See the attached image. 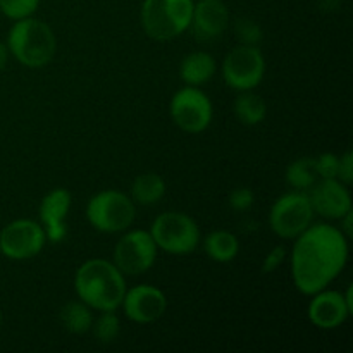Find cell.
<instances>
[{
    "label": "cell",
    "instance_id": "cell-15",
    "mask_svg": "<svg viewBox=\"0 0 353 353\" xmlns=\"http://www.w3.org/2000/svg\"><path fill=\"white\" fill-rule=\"evenodd\" d=\"M310 296L312 300L307 309V316H309L310 323L319 330H336V327L343 326L345 321L353 314L343 293L336 292V290L324 288Z\"/></svg>",
    "mask_w": 353,
    "mask_h": 353
},
{
    "label": "cell",
    "instance_id": "cell-2",
    "mask_svg": "<svg viewBox=\"0 0 353 353\" xmlns=\"http://www.w3.org/2000/svg\"><path fill=\"white\" fill-rule=\"evenodd\" d=\"M126 290V276L105 259L83 262L74 274L76 295L97 312L119 309Z\"/></svg>",
    "mask_w": 353,
    "mask_h": 353
},
{
    "label": "cell",
    "instance_id": "cell-6",
    "mask_svg": "<svg viewBox=\"0 0 353 353\" xmlns=\"http://www.w3.org/2000/svg\"><path fill=\"white\" fill-rule=\"evenodd\" d=\"M148 233L152 234L159 250L171 255L193 254L202 240L196 221L178 210H168L155 217Z\"/></svg>",
    "mask_w": 353,
    "mask_h": 353
},
{
    "label": "cell",
    "instance_id": "cell-23",
    "mask_svg": "<svg viewBox=\"0 0 353 353\" xmlns=\"http://www.w3.org/2000/svg\"><path fill=\"white\" fill-rule=\"evenodd\" d=\"M92 330L97 341H100L103 345L112 343L121 333V319L116 314V310L100 312V316L97 319H93Z\"/></svg>",
    "mask_w": 353,
    "mask_h": 353
},
{
    "label": "cell",
    "instance_id": "cell-1",
    "mask_svg": "<svg viewBox=\"0 0 353 353\" xmlns=\"http://www.w3.org/2000/svg\"><path fill=\"white\" fill-rule=\"evenodd\" d=\"M348 238L333 224H310L295 238L290 262L293 285L302 295L327 288L348 262Z\"/></svg>",
    "mask_w": 353,
    "mask_h": 353
},
{
    "label": "cell",
    "instance_id": "cell-10",
    "mask_svg": "<svg viewBox=\"0 0 353 353\" xmlns=\"http://www.w3.org/2000/svg\"><path fill=\"white\" fill-rule=\"evenodd\" d=\"M159 248L145 230H126L112 252V262L124 276H141L154 268Z\"/></svg>",
    "mask_w": 353,
    "mask_h": 353
},
{
    "label": "cell",
    "instance_id": "cell-7",
    "mask_svg": "<svg viewBox=\"0 0 353 353\" xmlns=\"http://www.w3.org/2000/svg\"><path fill=\"white\" fill-rule=\"evenodd\" d=\"M314 216L316 214L309 193L293 190L272 203L269 210V226L276 236L283 240H295L312 224Z\"/></svg>",
    "mask_w": 353,
    "mask_h": 353
},
{
    "label": "cell",
    "instance_id": "cell-20",
    "mask_svg": "<svg viewBox=\"0 0 353 353\" xmlns=\"http://www.w3.org/2000/svg\"><path fill=\"white\" fill-rule=\"evenodd\" d=\"M233 110L236 119L245 126H257L268 116V105H265L264 99L252 90L238 93L233 103Z\"/></svg>",
    "mask_w": 353,
    "mask_h": 353
},
{
    "label": "cell",
    "instance_id": "cell-14",
    "mask_svg": "<svg viewBox=\"0 0 353 353\" xmlns=\"http://www.w3.org/2000/svg\"><path fill=\"white\" fill-rule=\"evenodd\" d=\"M72 205L71 192L65 188H54L41 199L38 216L50 243H61L68 236V216Z\"/></svg>",
    "mask_w": 353,
    "mask_h": 353
},
{
    "label": "cell",
    "instance_id": "cell-27",
    "mask_svg": "<svg viewBox=\"0 0 353 353\" xmlns=\"http://www.w3.org/2000/svg\"><path fill=\"white\" fill-rule=\"evenodd\" d=\"M254 202L255 193L250 188H245V186L234 188L230 193V196H228V203H230V207L234 212H247V210L252 209Z\"/></svg>",
    "mask_w": 353,
    "mask_h": 353
},
{
    "label": "cell",
    "instance_id": "cell-30",
    "mask_svg": "<svg viewBox=\"0 0 353 353\" xmlns=\"http://www.w3.org/2000/svg\"><path fill=\"white\" fill-rule=\"evenodd\" d=\"M9 48H7V45L3 43V41H0V71H3L7 65V62H9Z\"/></svg>",
    "mask_w": 353,
    "mask_h": 353
},
{
    "label": "cell",
    "instance_id": "cell-3",
    "mask_svg": "<svg viewBox=\"0 0 353 353\" xmlns=\"http://www.w3.org/2000/svg\"><path fill=\"white\" fill-rule=\"evenodd\" d=\"M9 54L28 69H41L50 64L57 52V38L45 21L24 17L14 21L6 40Z\"/></svg>",
    "mask_w": 353,
    "mask_h": 353
},
{
    "label": "cell",
    "instance_id": "cell-18",
    "mask_svg": "<svg viewBox=\"0 0 353 353\" xmlns=\"http://www.w3.org/2000/svg\"><path fill=\"white\" fill-rule=\"evenodd\" d=\"M203 250L210 261L228 264L240 254V240L226 230L210 231L203 240Z\"/></svg>",
    "mask_w": 353,
    "mask_h": 353
},
{
    "label": "cell",
    "instance_id": "cell-5",
    "mask_svg": "<svg viewBox=\"0 0 353 353\" xmlns=\"http://www.w3.org/2000/svg\"><path fill=\"white\" fill-rule=\"evenodd\" d=\"M85 216L99 233L119 234L133 226L137 203L119 190H103L88 200Z\"/></svg>",
    "mask_w": 353,
    "mask_h": 353
},
{
    "label": "cell",
    "instance_id": "cell-16",
    "mask_svg": "<svg viewBox=\"0 0 353 353\" xmlns=\"http://www.w3.org/2000/svg\"><path fill=\"white\" fill-rule=\"evenodd\" d=\"M230 26V9L223 0H199L193 6L190 28L199 41L219 40Z\"/></svg>",
    "mask_w": 353,
    "mask_h": 353
},
{
    "label": "cell",
    "instance_id": "cell-29",
    "mask_svg": "<svg viewBox=\"0 0 353 353\" xmlns=\"http://www.w3.org/2000/svg\"><path fill=\"white\" fill-rule=\"evenodd\" d=\"M338 179L347 186L353 181V154L350 150L345 152L340 157V168H338Z\"/></svg>",
    "mask_w": 353,
    "mask_h": 353
},
{
    "label": "cell",
    "instance_id": "cell-22",
    "mask_svg": "<svg viewBox=\"0 0 353 353\" xmlns=\"http://www.w3.org/2000/svg\"><path fill=\"white\" fill-rule=\"evenodd\" d=\"M286 183L293 190L299 192H309L316 181L319 179L316 168H314V157H300L293 161L286 168Z\"/></svg>",
    "mask_w": 353,
    "mask_h": 353
},
{
    "label": "cell",
    "instance_id": "cell-31",
    "mask_svg": "<svg viewBox=\"0 0 353 353\" xmlns=\"http://www.w3.org/2000/svg\"><path fill=\"white\" fill-rule=\"evenodd\" d=\"M321 7H323V10H333L336 9L338 3H340V0H319Z\"/></svg>",
    "mask_w": 353,
    "mask_h": 353
},
{
    "label": "cell",
    "instance_id": "cell-19",
    "mask_svg": "<svg viewBox=\"0 0 353 353\" xmlns=\"http://www.w3.org/2000/svg\"><path fill=\"white\" fill-rule=\"evenodd\" d=\"M165 195V181L155 172L138 174L131 183V199L138 205H155Z\"/></svg>",
    "mask_w": 353,
    "mask_h": 353
},
{
    "label": "cell",
    "instance_id": "cell-32",
    "mask_svg": "<svg viewBox=\"0 0 353 353\" xmlns=\"http://www.w3.org/2000/svg\"><path fill=\"white\" fill-rule=\"evenodd\" d=\"M0 327H2V314H0Z\"/></svg>",
    "mask_w": 353,
    "mask_h": 353
},
{
    "label": "cell",
    "instance_id": "cell-25",
    "mask_svg": "<svg viewBox=\"0 0 353 353\" xmlns=\"http://www.w3.org/2000/svg\"><path fill=\"white\" fill-rule=\"evenodd\" d=\"M234 34H236L238 41L241 45H255V47H259V43L264 38L262 28L254 19H248V17L236 21V24H234Z\"/></svg>",
    "mask_w": 353,
    "mask_h": 353
},
{
    "label": "cell",
    "instance_id": "cell-12",
    "mask_svg": "<svg viewBox=\"0 0 353 353\" xmlns=\"http://www.w3.org/2000/svg\"><path fill=\"white\" fill-rule=\"evenodd\" d=\"M121 307L133 323L152 324L165 314L168 296L154 285H137L126 290Z\"/></svg>",
    "mask_w": 353,
    "mask_h": 353
},
{
    "label": "cell",
    "instance_id": "cell-26",
    "mask_svg": "<svg viewBox=\"0 0 353 353\" xmlns=\"http://www.w3.org/2000/svg\"><path fill=\"white\" fill-rule=\"evenodd\" d=\"M314 168H316L319 179H338V168H340V157L333 152H326L314 157Z\"/></svg>",
    "mask_w": 353,
    "mask_h": 353
},
{
    "label": "cell",
    "instance_id": "cell-17",
    "mask_svg": "<svg viewBox=\"0 0 353 353\" xmlns=\"http://www.w3.org/2000/svg\"><path fill=\"white\" fill-rule=\"evenodd\" d=\"M217 62L209 52L196 50L185 55L179 64V78L188 86H202L216 76Z\"/></svg>",
    "mask_w": 353,
    "mask_h": 353
},
{
    "label": "cell",
    "instance_id": "cell-4",
    "mask_svg": "<svg viewBox=\"0 0 353 353\" xmlns=\"http://www.w3.org/2000/svg\"><path fill=\"white\" fill-rule=\"evenodd\" d=\"M193 0H143L140 23L145 34L155 41L181 37L192 23Z\"/></svg>",
    "mask_w": 353,
    "mask_h": 353
},
{
    "label": "cell",
    "instance_id": "cell-21",
    "mask_svg": "<svg viewBox=\"0 0 353 353\" xmlns=\"http://www.w3.org/2000/svg\"><path fill=\"white\" fill-rule=\"evenodd\" d=\"M61 323L69 333L72 334H85L92 330L93 324V314L92 309L86 305L81 300H72V302H68L61 309Z\"/></svg>",
    "mask_w": 353,
    "mask_h": 353
},
{
    "label": "cell",
    "instance_id": "cell-11",
    "mask_svg": "<svg viewBox=\"0 0 353 353\" xmlns=\"http://www.w3.org/2000/svg\"><path fill=\"white\" fill-rule=\"evenodd\" d=\"M47 234L34 219H16L0 231V254L9 261H30L47 245Z\"/></svg>",
    "mask_w": 353,
    "mask_h": 353
},
{
    "label": "cell",
    "instance_id": "cell-24",
    "mask_svg": "<svg viewBox=\"0 0 353 353\" xmlns=\"http://www.w3.org/2000/svg\"><path fill=\"white\" fill-rule=\"evenodd\" d=\"M41 0H0V12L10 21L31 17L40 7Z\"/></svg>",
    "mask_w": 353,
    "mask_h": 353
},
{
    "label": "cell",
    "instance_id": "cell-13",
    "mask_svg": "<svg viewBox=\"0 0 353 353\" xmlns=\"http://www.w3.org/2000/svg\"><path fill=\"white\" fill-rule=\"evenodd\" d=\"M309 199L312 203L314 214L330 221H340L341 217L352 212L350 190L340 179H321L310 188Z\"/></svg>",
    "mask_w": 353,
    "mask_h": 353
},
{
    "label": "cell",
    "instance_id": "cell-8",
    "mask_svg": "<svg viewBox=\"0 0 353 353\" xmlns=\"http://www.w3.org/2000/svg\"><path fill=\"white\" fill-rule=\"evenodd\" d=\"M224 83L234 92H250L265 76V57L255 45H238L226 54L221 64Z\"/></svg>",
    "mask_w": 353,
    "mask_h": 353
},
{
    "label": "cell",
    "instance_id": "cell-28",
    "mask_svg": "<svg viewBox=\"0 0 353 353\" xmlns=\"http://www.w3.org/2000/svg\"><path fill=\"white\" fill-rule=\"evenodd\" d=\"M286 255H288V252H286V248L283 247V245L271 248V250L265 254L264 262H262V272H264V274H271V272L278 271L283 265V262H285Z\"/></svg>",
    "mask_w": 353,
    "mask_h": 353
},
{
    "label": "cell",
    "instance_id": "cell-9",
    "mask_svg": "<svg viewBox=\"0 0 353 353\" xmlns=\"http://www.w3.org/2000/svg\"><path fill=\"white\" fill-rule=\"evenodd\" d=\"M169 114L179 130L188 134H200L212 124L214 105L200 86L185 85L172 95Z\"/></svg>",
    "mask_w": 353,
    "mask_h": 353
}]
</instances>
